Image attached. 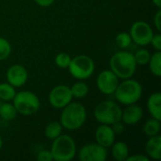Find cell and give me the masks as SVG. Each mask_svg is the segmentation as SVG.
<instances>
[{"label":"cell","mask_w":161,"mask_h":161,"mask_svg":"<svg viewBox=\"0 0 161 161\" xmlns=\"http://www.w3.org/2000/svg\"><path fill=\"white\" fill-rule=\"evenodd\" d=\"M125 161H150V158L144 154H135L128 156Z\"/></svg>","instance_id":"cell-31"},{"label":"cell","mask_w":161,"mask_h":161,"mask_svg":"<svg viewBox=\"0 0 161 161\" xmlns=\"http://www.w3.org/2000/svg\"><path fill=\"white\" fill-rule=\"evenodd\" d=\"M161 130L160 120L151 118L145 122L142 127V131L145 136L147 137H153L156 135H158Z\"/></svg>","instance_id":"cell-18"},{"label":"cell","mask_w":161,"mask_h":161,"mask_svg":"<svg viewBox=\"0 0 161 161\" xmlns=\"http://www.w3.org/2000/svg\"><path fill=\"white\" fill-rule=\"evenodd\" d=\"M11 54V44L5 39L0 37V61L7 59Z\"/></svg>","instance_id":"cell-26"},{"label":"cell","mask_w":161,"mask_h":161,"mask_svg":"<svg viewBox=\"0 0 161 161\" xmlns=\"http://www.w3.org/2000/svg\"><path fill=\"white\" fill-rule=\"evenodd\" d=\"M1 104H2V101H1V100H0V105H1Z\"/></svg>","instance_id":"cell-36"},{"label":"cell","mask_w":161,"mask_h":161,"mask_svg":"<svg viewBox=\"0 0 161 161\" xmlns=\"http://www.w3.org/2000/svg\"><path fill=\"white\" fill-rule=\"evenodd\" d=\"M35 3L40 6V7H42V8H47V7H50L51 5L54 4L55 0H34Z\"/></svg>","instance_id":"cell-33"},{"label":"cell","mask_w":161,"mask_h":161,"mask_svg":"<svg viewBox=\"0 0 161 161\" xmlns=\"http://www.w3.org/2000/svg\"><path fill=\"white\" fill-rule=\"evenodd\" d=\"M137 66L134 54L125 49L116 52L109 59V68L119 79L131 78L136 73Z\"/></svg>","instance_id":"cell-1"},{"label":"cell","mask_w":161,"mask_h":161,"mask_svg":"<svg viewBox=\"0 0 161 161\" xmlns=\"http://www.w3.org/2000/svg\"><path fill=\"white\" fill-rule=\"evenodd\" d=\"M114 96L116 100L125 106L138 103L142 95V84L131 78L123 79L121 83L118 84Z\"/></svg>","instance_id":"cell-3"},{"label":"cell","mask_w":161,"mask_h":161,"mask_svg":"<svg viewBox=\"0 0 161 161\" xmlns=\"http://www.w3.org/2000/svg\"><path fill=\"white\" fill-rule=\"evenodd\" d=\"M154 25L157 28L158 32H161V10L158 8V12L154 16Z\"/></svg>","instance_id":"cell-32"},{"label":"cell","mask_w":161,"mask_h":161,"mask_svg":"<svg viewBox=\"0 0 161 161\" xmlns=\"http://www.w3.org/2000/svg\"><path fill=\"white\" fill-rule=\"evenodd\" d=\"M70 89L74 98L82 99L89 93V86L84 82V80H78L72 87H70Z\"/></svg>","instance_id":"cell-22"},{"label":"cell","mask_w":161,"mask_h":161,"mask_svg":"<svg viewBox=\"0 0 161 161\" xmlns=\"http://www.w3.org/2000/svg\"><path fill=\"white\" fill-rule=\"evenodd\" d=\"M71 56L67 53H64V52H61V53H58L56 58H55V63L56 65L58 67V68H61V69H68L69 67V64L71 62Z\"/></svg>","instance_id":"cell-27"},{"label":"cell","mask_w":161,"mask_h":161,"mask_svg":"<svg viewBox=\"0 0 161 161\" xmlns=\"http://www.w3.org/2000/svg\"><path fill=\"white\" fill-rule=\"evenodd\" d=\"M122 111V108L116 102L103 101L95 107L93 115L99 124L111 125L121 121Z\"/></svg>","instance_id":"cell-6"},{"label":"cell","mask_w":161,"mask_h":161,"mask_svg":"<svg viewBox=\"0 0 161 161\" xmlns=\"http://www.w3.org/2000/svg\"><path fill=\"white\" fill-rule=\"evenodd\" d=\"M12 104L18 114L23 116H30L35 114L41 108L39 97L30 91H22L16 92Z\"/></svg>","instance_id":"cell-5"},{"label":"cell","mask_w":161,"mask_h":161,"mask_svg":"<svg viewBox=\"0 0 161 161\" xmlns=\"http://www.w3.org/2000/svg\"><path fill=\"white\" fill-rule=\"evenodd\" d=\"M16 88L8 82L0 83V100L2 102H10L16 94Z\"/></svg>","instance_id":"cell-21"},{"label":"cell","mask_w":161,"mask_h":161,"mask_svg":"<svg viewBox=\"0 0 161 161\" xmlns=\"http://www.w3.org/2000/svg\"><path fill=\"white\" fill-rule=\"evenodd\" d=\"M153 4L158 8H161V0H152Z\"/></svg>","instance_id":"cell-34"},{"label":"cell","mask_w":161,"mask_h":161,"mask_svg":"<svg viewBox=\"0 0 161 161\" xmlns=\"http://www.w3.org/2000/svg\"><path fill=\"white\" fill-rule=\"evenodd\" d=\"M50 152L53 160L71 161L76 155V144L75 140L66 134H61L53 140Z\"/></svg>","instance_id":"cell-4"},{"label":"cell","mask_w":161,"mask_h":161,"mask_svg":"<svg viewBox=\"0 0 161 161\" xmlns=\"http://www.w3.org/2000/svg\"><path fill=\"white\" fill-rule=\"evenodd\" d=\"M149 69L151 73L157 76L160 77L161 75V51H157L151 55L150 60L148 62Z\"/></svg>","instance_id":"cell-23"},{"label":"cell","mask_w":161,"mask_h":161,"mask_svg":"<svg viewBox=\"0 0 161 161\" xmlns=\"http://www.w3.org/2000/svg\"><path fill=\"white\" fill-rule=\"evenodd\" d=\"M134 58H135L137 65L144 66V65L148 64V62L150 60V58H151V54H150V52L148 50L142 48V49L138 50L134 54Z\"/></svg>","instance_id":"cell-25"},{"label":"cell","mask_w":161,"mask_h":161,"mask_svg":"<svg viewBox=\"0 0 161 161\" xmlns=\"http://www.w3.org/2000/svg\"><path fill=\"white\" fill-rule=\"evenodd\" d=\"M132 42L140 46H146L150 44L154 36L152 26L144 21H137L132 24L129 30Z\"/></svg>","instance_id":"cell-8"},{"label":"cell","mask_w":161,"mask_h":161,"mask_svg":"<svg viewBox=\"0 0 161 161\" xmlns=\"http://www.w3.org/2000/svg\"><path fill=\"white\" fill-rule=\"evenodd\" d=\"M111 155L114 160L125 161L130 155L128 145L124 142H114L111 145Z\"/></svg>","instance_id":"cell-17"},{"label":"cell","mask_w":161,"mask_h":161,"mask_svg":"<svg viewBox=\"0 0 161 161\" xmlns=\"http://www.w3.org/2000/svg\"><path fill=\"white\" fill-rule=\"evenodd\" d=\"M18 112L10 102H2L0 105V117L5 121H12L16 118Z\"/></svg>","instance_id":"cell-19"},{"label":"cell","mask_w":161,"mask_h":161,"mask_svg":"<svg viewBox=\"0 0 161 161\" xmlns=\"http://www.w3.org/2000/svg\"><path fill=\"white\" fill-rule=\"evenodd\" d=\"M73 98L71 89L67 85H58L54 87L48 95L50 105L58 109H62L73 101Z\"/></svg>","instance_id":"cell-9"},{"label":"cell","mask_w":161,"mask_h":161,"mask_svg":"<svg viewBox=\"0 0 161 161\" xmlns=\"http://www.w3.org/2000/svg\"><path fill=\"white\" fill-rule=\"evenodd\" d=\"M68 70L76 80H86L93 75L95 63L90 56L78 55L72 58Z\"/></svg>","instance_id":"cell-7"},{"label":"cell","mask_w":161,"mask_h":161,"mask_svg":"<svg viewBox=\"0 0 161 161\" xmlns=\"http://www.w3.org/2000/svg\"><path fill=\"white\" fill-rule=\"evenodd\" d=\"M150 44L157 50V51H161V35L160 32H158L157 34H154Z\"/></svg>","instance_id":"cell-28"},{"label":"cell","mask_w":161,"mask_h":161,"mask_svg":"<svg viewBox=\"0 0 161 161\" xmlns=\"http://www.w3.org/2000/svg\"><path fill=\"white\" fill-rule=\"evenodd\" d=\"M113 132L115 133V135H121L122 133H124L125 131V125L122 122V121H119V122H116L114 123L113 125H110Z\"/></svg>","instance_id":"cell-30"},{"label":"cell","mask_w":161,"mask_h":161,"mask_svg":"<svg viewBox=\"0 0 161 161\" xmlns=\"http://www.w3.org/2000/svg\"><path fill=\"white\" fill-rule=\"evenodd\" d=\"M118 84L119 78L111 70L102 71L96 78V87L98 91L106 95L113 94Z\"/></svg>","instance_id":"cell-11"},{"label":"cell","mask_w":161,"mask_h":161,"mask_svg":"<svg viewBox=\"0 0 161 161\" xmlns=\"http://www.w3.org/2000/svg\"><path fill=\"white\" fill-rule=\"evenodd\" d=\"M143 116V109L141 106L135 104L125 106V108L122 111L121 121L125 125H137Z\"/></svg>","instance_id":"cell-13"},{"label":"cell","mask_w":161,"mask_h":161,"mask_svg":"<svg viewBox=\"0 0 161 161\" xmlns=\"http://www.w3.org/2000/svg\"><path fill=\"white\" fill-rule=\"evenodd\" d=\"M78 158L80 161H106L108 158V150L97 142L88 143L80 148Z\"/></svg>","instance_id":"cell-10"},{"label":"cell","mask_w":161,"mask_h":161,"mask_svg":"<svg viewBox=\"0 0 161 161\" xmlns=\"http://www.w3.org/2000/svg\"><path fill=\"white\" fill-rule=\"evenodd\" d=\"M95 141L98 144L105 148H109L115 142L116 135L108 125H100L95 130Z\"/></svg>","instance_id":"cell-14"},{"label":"cell","mask_w":161,"mask_h":161,"mask_svg":"<svg viewBox=\"0 0 161 161\" xmlns=\"http://www.w3.org/2000/svg\"><path fill=\"white\" fill-rule=\"evenodd\" d=\"M2 146H3V140H2V138L0 136V150L2 149Z\"/></svg>","instance_id":"cell-35"},{"label":"cell","mask_w":161,"mask_h":161,"mask_svg":"<svg viewBox=\"0 0 161 161\" xmlns=\"http://www.w3.org/2000/svg\"><path fill=\"white\" fill-rule=\"evenodd\" d=\"M37 159L39 161H53V157L50 150H42L38 154Z\"/></svg>","instance_id":"cell-29"},{"label":"cell","mask_w":161,"mask_h":161,"mask_svg":"<svg viewBox=\"0 0 161 161\" xmlns=\"http://www.w3.org/2000/svg\"><path fill=\"white\" fill-rule=\"evenodd\" d=\"M115 42H116L117 46L124 50V49H126L130 46V44L132 42V39H131L129 33L120 32L117 34V36L115 38Z\"/></svg>","instance_id":"cell-24"},{"label":"cell","mask_w":161,"mask_h":161,"mask_svg":"<svg viewBox=\"0 0 161 161\" xmlns=\"http://www.w3.org/2000/svg\"><path fill=\"white\" fill-rule=\"evenodd\" d=\"M147 108L152 118L161 121V94L159 92L152 93L147 100Z\"/></svg>","instance_id":"cell-16"},{"label":"cell","mask_w":161,"mask_h":161,"mask_svg":"<svg viewBox=\"0 0 161 161\" xmlns=\"http://www.w3.org/2000/svg\"><path fill=\"white\" fill-rule=\"evenodd\" d=\"M145 155L150 159L160 160L161 159V136L156 135L149 137L145 143Z\"/></svg>","instance_id":"cell-15"},{"label":"cell","mask_w":161,"mask_h":161,"mask_svg":"<svg viewBox=\"0 0 161 161\" xmlns=\"http://www.w3.org/2000/svg\"><path fill=\"white\" fill-rule=\"evenodd\" d=\"M6 78L7 82L12 85L14 88H21L26 83L28 79V74L23 65L14 64L8 69L6 73Z\"/></svg>","instance_id":"cell-12"},{"label":"cell","mask_w":161,"mask_h":161,"mask_svg":"<svg viewBox=\"0 0 161 161\" xmlns=\"http://www.w3.org/2000/svg\"><path fill=\"white\" fill-rule=\"evenodd\" d=\"M62 125L59 122H51L44 128V136L48 140H55L62 134Z\"/></svg>","instance_id":"cell-20"},{"label":"cell","mask_w":161,"mask_h":161,"mask_svg":"<svg viewBox=\"0 0 161 161\" xmlns=\"http://www.w3.org/2000/svg\"><path fill=\"white\" fill-rule=\"evenodd\" d=\"M87 121V110L84 105L78 102H71L62 108L59 123L67 130H77Z\"/></svg>","instance_id":"cell-2"}]
</instances>
